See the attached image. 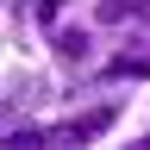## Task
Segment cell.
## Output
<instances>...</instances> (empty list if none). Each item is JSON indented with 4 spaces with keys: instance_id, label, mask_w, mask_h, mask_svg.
Wrapping results in <instances>:
<instances>
[{
    "instance_id": "cell-1",
    "label": "cell",
    "mask_w": 150,
    "mask_h": 150,
    "mask_svg": "<svg viewBox=\"0 0 150 150\" xmlns=\"http://www.w3.org/2000/svg\"><path fill=\"white\" fill-rule=\"evenodd\" d=\"M106 125H112V106H94V112H81V119L56 125V131H50V144H81V138H100Z\"/></svg>"
},
{
    "instance_id": "cell-2",
    "label": "cell",
    "mask_w": 150,
    "mask_h": 150,
    "mask_svg": "<svg viewBox=\"0 0 150 150\" xmlns=\"http://www.w3.org/2000/svg\"><path fill=\"white\" fill-rule=\"evenodd\" d=\"M138 75H150V44H138V50H119L106 63V81H138Z\"/></svg>"
},
{
    "instance_id": "cell-3",
    "label": "cell",
    "mask_w": 150,
    "mask_h": 150,
    "mask_svg": "<svg viewBox=\"0 0 150 150\" xmlns=\"http://www.w3.org/2000/svg\"><path fill=\"white\" fill-rule=\"evenodd\" d=\"M144 0H100V25H125V19H144Z\"/></svg>"
},
{
    "instance_id": "cell-4",
    "label": "cell",
    "mask_w": 150,
    "mask_h": 150,
    "mask_svg": "<svg viewBox=\"0 0 150 150\" xmlns=\"http://www.w3.org/2000/svg\"><path fill=\"white\" fill-rule=\"evenodd\" d=\"M56 56L63 63H81L88 56V31H56Z\"/></svg>"
},
{
    "instance_id": "cell-5",
    "label": "cell",
    "mask_w": 150,
    "mask_h": 150,
    "mask_svg": "<svg viewBox=\"0 0 150 150\" xmlns=\"http://www.w3.org/2000/svg\"><path fill=\"white\" fill-rule=\"evenodd\" d=\"M6 144H13V150H38V144H50V138L31 131V125H6Z\"/></svg>"
},
{
    "instance_id": "cell-6",
    "label": "cell",
    "mask_w": 150,
    "mask_h": 150,
    "mask_svg": "<svg viewBox=\"0 0 150 150\" xmlns=\"http://www.w3.org/2000/svg\"><path fill=\"white\" fill-rule=\"evenodd\" d=\"M63 13V0H38V19H56Z\"/></svg>"
}]
</instances>
